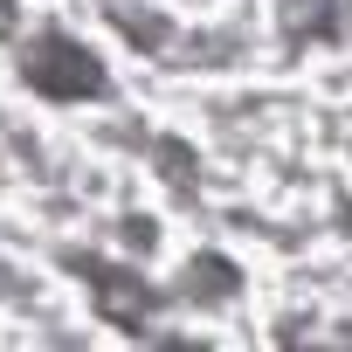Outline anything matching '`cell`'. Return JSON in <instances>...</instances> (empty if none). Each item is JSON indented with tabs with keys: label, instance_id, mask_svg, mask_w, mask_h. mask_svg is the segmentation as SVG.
I'll return each instance as SVG.
<instances>
[{
	"label": "cell",
	"instance_id": "obj_1",
	"mask_svg": "<svg viewBox=\"0 0 352 352\" xmlns=\"http://www.w3.org/2000/svg\"><path fill=\"white\" fill-rule=\"evenodd\" d=\"M42 49H49V56H56V69H69L83 90H104V83H97V76H104V69H97V56L69 49L63 35H42ZM28 83H42V90H63V97H69V83H63V76H42V63H35V56H28Z\"/></svg>",
	"mask_w": 352,
	"mask_h": 352
}]
</instances>
